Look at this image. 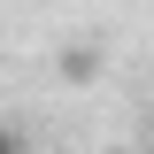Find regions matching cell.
<instances>
[{
    "instance_id": "cell-1",
    "label": "cell",
    "mask_w": 154,
    "mask_h": 154,
    "mask_svg": "<svg viewBox=\"0 0 154 154\" xmlns=\"http://www.w3.org/2000/svg\"><path fill=\"white\" fill-rule=\"evenodd\" d=\"M93 69H100V54H93V46H69V54H62V77H77V85H85Z\"/></svg>"
}]
</instances>
